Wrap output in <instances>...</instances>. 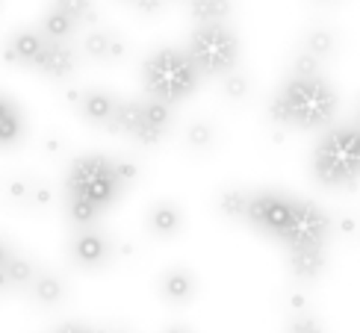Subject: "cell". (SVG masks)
<instances>
[{
    "label": "cell",
    "mask_w": 360,
    "mask_h": 333,
    "mask_svg": "<svg viewBox=\"0 0 360 333\" xmlns=\"http://www.w3.org/2000/svg\"><path fill=\"white\" fill-rule=\"evenodd\" d=\"M80 53L89 56L92 63H122L127 56V41L122 33H115V30H107V27H95L89 30L80 41Z\"/></svg>",
    "instance_id": "obj_12"
},
{
    "label": "cell",
    "mask_w": 360,
    "mask_h": 333,
    "mask_svg": "<svg viewBox=\"0 0 360 333\" xmlns=\"http://www.w3.org/2000/svg\"><path fill=\"white\" fill-rule=\"evenodd\" d=\"M290 77H322V63L313 59L307 51L298 48L295 56H292V74Z\"/></svg>",
    "instance_id": "obj_31"
},
{
    "label": "cell",
    "mask_w": 360,
    "mask_h": 333,
    "mask_svg": "<svg viewBox=\"0 0 360 333\" xmlns=\"http://www.w3.org/2000/svg\"><path fill=\"white\" fill-rule=\"evenodd\" d=\"M145 227H148V233L157 239H174L184 233V209L169 198L154 201L145 213Z\"/></svg>",
    "instance_id": "obj_15"
},
{
    "label": "cell",
    "mask_w": 360,
    "mask_h": 333,
    "mask_svg": "<svg viewBox=\"0 0 360 333\" xmlns=\"http://www.w3.org/2000/svg\"><path fill=\"white\" fill-rule=\"evenodd\" d=\"M340 98L325 77H287L269 100V121L292 130H325L334 121Z\"/></svg>",
    "instance_id": "obj_1"
},
{
    "label": "cell",
    "mask_w": 360,
    "mask_h": 333,
    "mask_svg": "<svg viewBox=\"0 0 360 333\" xmlns=\"http://www.w3.org/2000/svg\"><path fill=\"white\" fill-rule=\"evenodd\" d=\"M198 77H224L239 65V36L228 24H198L184 48Z\"/></svg>",
    "instance_id": "obj_5"
},
{
    "label": "cell",
    "mask_w": 360,
    "mask_h": 333,
    "mask_svg": "<svg viewBox=\"0 0 360 333\" xmlns=\"http://www.w3.org/2000/svg\"><path fill=\"white\" fill-rule=\"evenodd\" d=\"M63 192L80 195V198H86L89 204H95L98 209L107 213L124 195V186L115 180L112 162L107 154H83L71 159Z\"/></svg>",
    "instance_id": "obj_6"
},
{
    "label": "cell",
    "mask_w": 360,
    "mask_h": 333,
    "mask_svg": "<svg viewBox=\"0 0 360 333\" xmlns=\"http://www.w3.org/2000/svg\"><path fill=\"white\" fill-rule=\"evenodd\" d=\"M0 195L12 209H48L53 204V189L33 174H6L0 180Z\"/></svg>",
    "instance_id": "obj_10"
},
{
    "label": "cell",
    "mask_w": 360,
    "mask_h": 333,
    "mask_svg": "<svg viewBox=\"0 0 360 333\" xmlns=\"http://www.w3.org/2000/svg\"><path fill=\"white\" fill-rule=\"evenodd\" d=\"M245 224H251L257 233H266L272 239H283L292 221V195L278 192V189H257L248 192V207H245Z\"/></svg>",
    "instance_id": "obj_8"
},
{
    "label": "cell",
    "mask_w": 360,
    "mask_h": 333,
    "mask_svg": "<svg viewBox=\"0 0 360 333\" xmlns=\"http://www.w3.org/2000/svg\"><path fill=\"white\" fill-rule=\"evenodd\" d=\"M248 207V189L243 186H224L216 195V213L228 221H243Z\"/></svg>",
    "instance_id": "obj_24"
},
{
    "label": "cell",
    "mask_w": 360,
    "mask_h": 333,
    "mask_svg": "<svg viewBox=\"0 0 360 333\" xmlns=\"http://www.w3.org/2000/svg\"><path fill=\"white\" fill-rule=\"evenodd\" d=\"M142 86L151 100L174 107L195 95L201 77L186 59L184 48H160L142 63Z\"/></svg>",
    "instance_id": "obj_3"
},
{
    "label": "cell",
    "mask_w": 360,
    "mask_h": 333,
    "mask_svg": "<svg viewBox=\"0 0 360 333\" xmlns=\"http://www.w3.org/2000/svg\"><path fill=\"white\" fill-rule=\"evenodd\" d=\"M77 30H80V27L74 24L68 15L59 12L56 6H51L48 12L41 15V21H39V33L48 39V41H59V44H63V41H71L74 36H77Z\"/></svg>",
    "instance_id": "obj_21"
},
{
    "label": "cell",
    "mask_w": 360,
    "mask_h": 333,
    "mask_svg": "<svg viewBox=\"0 0 360 333\" xmlns=\"http://www.w3.org/2000/svg\"><path fill=\"white\" fill-rule=\"evenodd\" d=\"M219 92L224 100H231V103H239V100H245L251 95V77L245 71H228L224 77H219Z\"/></svg>",
    "instance_id": "obj_27"
},
{
    "label": "cell",
    "mask_w": 360,
    "mask_h": 333,
    "mask_svg": "<svg viewBox=\"0 0 360 333\" xmlns=\"http://www.w3.org/2000/svg\"><path fill=\"white\" fill-rule=\"evenodd\" d=\"M101 333H130L127 327H118V325H112V327H101Z\"/></svg>",
    "instance_id": "obj_38"
},
{
    "label": "cell",
    "mask_w": 360,
    "mask_h": 333,
    "mask_svg": "<svg viewBox=\"0 0 360 333\" xmlns=\"http://www.w3.org/2000/svg\"><path fill=\"white\" fill-rule=\"evenodd\" d=\"M63 148H65V145L59 142V139H53V136L48 139V150H51V154H59V150H63Z\"/></svg>",
    "instance_id": "obj_35"
},
{
    "label": "cell",
    "mask_w": 360,
    "mask_h": 333,
    "mask_svg": "<svg viewBox=\"0 0 360 333\" xmlns=\"http://www.w3.org/2000/svg\"><path fill=\"white\" fill-rule=\"evenodd\" d=\"M36 271H39V266L30 260V256H24L21 251H15L6 260V266H4V275L9 280V292H24L30 286V280L36 278Z\"/></svg>",
    "instance_id": "obj_23"
},
{
    "label": "cell",
    "mask_w": 360,
    "mask_h": 333,
    "mask_svg": "<svg viewBox=\"0 0 360 333\" xmlns=\"http://www.w3.org/2000/svg\"><path fill=\"white\" fill-rule=\"evenodd\" d=\"M124 4H130V0H124Z\"/></svg>",
    "instance_id": "obj_41"
},
{
    "label": "cell",
    "mask_w": 360,
    "mask_h": 333,
    "mask_svg": "<svg viewBox=\"0 0 360 333\" xmlns=\"http://www.w3.org/2000/svg\"><path fill=\"white\" fill-rule=\"evenodd\" d=\"M186 9L195 24H228L233 0H186Z\"/></svg>",
    "instance_id": "obj_19"
},
{
    "label": "cell",
    "mask_w": 360,
    "mask_h": 333,
    "mask_svg": "<svg viewBox=\"0 0 360 333\" xmlns=\"http://www.w3.org/2000/svg\"><path fill=\"white\" fill-rule=\"evenodd\" d=\"M112 162V171H115V180L124 186V192L130 186H136L139 183V177H142V165L133 159V157H110Z\"/></svg>",
    "instance_id": "obj_29"
},
{
    "label": "cell",
    "mask_w": 360,
    "mask_h": 333,
    "mask_svg": "<svg viewBox=\"0 0 360 333\" xmlns=\"http://www.w3.org/2000/svg\"><path fill=\"white\" fill-rule=\"evenodd\" d=\"M115 254V242L101 233L98 227H83V230H74L71 239H68V260L77 266V268H86V271H98L103 268Z\"/></svg>",
    "instance_id": "obj_9"
},
{
    "label": "cell",
    "mask_w": 360,
    "mask_h": 333,
    "mask_svg": "<svg viewBox=\"0 0 360 333\" xmlns=\"http://www.w3.org/2000/svg\"><path fill=\"white\" fill-rule=\"evenodd\" d=\"M53 6L68 15L74 24H98V6L95 0H53Z\"/></svg>",
    "instance_id": "obj_28"
},
{
    "label": "cell",
    "mask_w": 360,
    "mask_h": 333,
    "mask_svg": "<svg viewBox=\"0 0 360 333\" xmlns=\"http://www.w3.org/2000/svg\"><path fill=\"white\" fill-rule=\"evenodd\" d=\"M0 4H4V0H0Z\"/></svg>",
    "instance_id": "obj_42"
},
{
    "label": "cell",
    "mask_w": 360,
    "mask_h": 333,
    "mask_svg": "<svg viewBox=\"0 0 360 333\" xmlns=\"http://www.w3.org/2000/svg\"><path fill=\"white\" fill-rule=\"evenodd\" d=\"M334 233V218L310 198H292V221L281 245L287 251H325Z\"/></svg>",
    "instance_id": "obj_7"
},
{
    "label": "cell",
    "mask_w": 360,
    "mask_h": 333,
    "mask_svg": "<svg viewBox=\"0 0 360 333\" xmlns=\"http://www.w3.org/2000/svg\"><path fill=\"white\" fill-rule=\"evenodd\" d=\"M51 333H101V327L86 325V322H63L59 327H53Z\"/></svg>",
    "instance_id": "obj_33"
},
{
    "label": "cell",
    "mask_w": 360,
    "mask_h": 333,
    "mask_svg": "<svg viewBox=\"0 0 360 333\" xmlns=\"http://www.w3.org/2000/svg\"><path fill=\"white\" fill-rule=\"evenodd\" d=\"M130 4H133V9H136L139 15H145V18H154V15L166 12L169 0H130Z\"/></svg>",
    "instance_id": "obj_32"
},
{
    "label": "cell",
    "mask_w": 360,
    "mask_h": 333,
    "mask_svg": "<svg viewBox=\"0 0 360 333\" xmlns=\"http://www.w3.org/2000/svg\"><path fill=\"white\" fill-rule=\"evenodd\" d=\"M44 44H48V39H44L39 33V27H21L15 30V33L6 39L4 44V59L9 65H18V68H33L36 59L41 56Z\"/></svg>",
    "instance_id": "obj_14"
},
{
    "label": "cell",
    "mask_w": 360,
    "mask_h": 333,
    "mask_svg": "<svg viewBox=\"0 0 360 333\" xmlns=\"http://www.w3.org/2000/svg\"><path fill=\"white\" fill-rule=\"evenodd\" d=\"M287 266H290V275L298 283H313L322 278V271L328 266V254L325 251H287Z\"/></svg>",
    "instance_id": "obj_18"
},
{
    "label": "cell",
    "mask_w": 360,
    "mask_h": 333,
    "mask_svg": "<svg viewBox=\"0 0 360 333\" xmlns=\"http://www.w3.org/2000/svg\"><path fill=\"white\" fill-rule=\"evenodd\" d=\"M21 136H24V115L6 95H0V148L18 145Z\"/></svg>",
    "instance_id": "obj_20"
},
{
    "label": "cell",
    "mask_w": 360,
    "mask_h": 333,
    "mask_svg": "<svg viewBox=\"0 0 360 333\" xmlns=\"http://www.w3.org/2000/svg\"><path fill=\"white\" fill-rule=\"evenodd\" d=\"M6 292H9V280L4 275V268H0V295H6Z\"/></svg>",
    "instance_id": "obj_37"
},
{
    "label": "cell",
    "mask_w": 360,
    "mask_h": 333,
    "mask_svg": "<svg viewBox=\"0 0 360 333\" xmlns=\"http://www.w3.org/2000/svg\"><path fill=\"white\" fill-rule=\"evenodd\" d=\"M172 107L151 98H127L122 100L118 98L115 103V112L110 118V124L103 130L118 133L124 139L136 142L142 148H154L166 139V133L172 127Z\"/></svg>",
    "instance_id": "obj_4"
},
{
    "label": "cell",
    "mask_w": 360,
    "mask_h": 333,
    "mask_svg": "<svg viewBox=\"0 0 360 333\" xmlns=\"http://www.w3.org/2000/svg\"><path fill=\"white\" fill-rule=\"evenodd\" d=\"M283 333H325V325L310 310L307 313H292L287 319V325H283Z\"/></svg>",
    "instance_id": "obj_30"
},
{
    "label": "cell",
    "mask_w": 360,
    "mask_h": 333,
    "mask_svg": "<svg viewBox=\"0 0 360 333\" xmlns=\"http://www.w3.org/2000/svg\"><path fill=\"white\" fill-rule=\"evenodd\" d=\"M337 36H334V30H328V27H313L304 33L302 39V51H307L313 59H319V63H325V59H331L337 53Z\"/></svg>",
    "instance_id": "obj_25"
},
{
    "label": "cell",
    "mask_w": 360,
    "mask_h": 333,
    "mask_svg": "<svg viewBox=\"0 0 360 333\" xmlns=\"http://www.w3.org/2000/svg\"><path fill=\"white\" fill-rule=\"evenodd\" d=\"M340 227H342V230H346V233H354V221H352V218H349V221L342 218V221H340Z\"/></svg>",
    "instance_id": "obj_39"
},
{
    "label": "cell",
    "mask_w": 360,
    "mask_h": 333,
    "mask_svg": "<svg viewBox=\"0 0 360 333\" xmlns=\"http://www.w3.org/2000/svg\"><path fill=\"white\" fill-rule=\"evenodd\" d=\"M24 295L33 301L36 307H44V310H53L59 304H65L68 298V286L65 280L56 275V271H48V268H39L36 278L30 280V286L24 289Z\"/></svg>",
    "instance_id": "obj_16"
},
{
    "label": "cell",
    "mask_w": 360,
    "mask_h": 333,
    "mask_svg": "<svg viewBox=\"0 0 360 333\" xmlns=\"http://www.w3.org/2000/svg\"><path fill=\"white\" fill-rule=\"evenodd\" d=\"M33 68L48 80H68L71 74L80 68V51L74 48L71 41H63V44L48 41Z\"/></svg>",
    "instance_id": "obj_11"
},
{
    "label": "cell",
    "mask_w": 360,
    "mask_h": 333,
    "mask_svg": "<svg viewBox=\"0 0 360 333\" xmlns=\"http://www.w3.org/2000/svg\"><path fill=\"white\" fill-rule=\"evenodd\" d=\"M15 254V248H12V242L4 236V233H0V268H4L6 266V260H9V256Z\"/></svg>",
    "instance_id": "obj_34"
},
{
    "label": "cell",
    "mask_w": 360,
    "mask_h": 333,
    "mask_svg": "<svg viewBox=\"0 0 360 333\" xmlns=\"http://www.w3.org/2000/svg\"><path fill=\"white\" fill-rule=\"evenodd\" d=\"M216 142H219V130L213 127V121L195 118L184 130V145L189 150H195V154H207V150H213Z\"/></svg>",
    "instance_id": "obj_22"
},
{
    "label": "cell",
    "mask_w": 360,
    "mask_h": 333,
    "mask_svg": "<svg viewBox=\"0 0 360 333\" xmlns=\"http://www.w3.org/2000/svg\"><path fill=\"white\" fill-rule=\"evenodd\" d=\"M313 4H322V6H328V4H334V0H313Z\"/></svg>",
    "instance_id": "obj_40"
},
{
    "label": "cell",
    "mask_w": 360,
    "mask_h": 333,
    "mask_svg": "<svg viewBox=\"0 0 360 333\" xmlns=\"http://www.w3.org/2000/svg\"><path fill=\"white\" fill-rule=\"evenodd\" d=\"M115 103H118V98L112 92L95 86V89H86V92L77 95V112H80V118L86 121V124L107 127L112 112H115Z\"/></svg>",
    "instance_id": "obj_17"
},
{
    "label": "cell",
    "mask_w": 360,
    "mask_h": 333,
    "mask_svg": "<svg viewBox=\"0 0 360 333\" xmlns=\"http://www.w3.org/2000/svg\"><path fill=\"white\" fill-rule=\"evenodd\" d=\"M157 295L172 307H186L198 295V278L186 266H172L157 278Z\"/></svg>",
    "instance_id": "obj_13"
},
{
    "label": "cell",
    "mask_w": 360,
    "mask_h": 333,
    "mask_svg": "<svg viewBox=\"0 0 360 333\" xmlns=\"http://www.w3.org/2000/svg\"><path fill=\"white\" fill-rule=\"evenodd\" d=\"M65 216L74 224V230H83V227H98L103 209H98L95 204H89L80 195H68L65 192Z\"/></svg>",
    "instance_id": "obj_26"
},
{
    "label": "cell",
    "mask_w": 360,
    "mask_h": 333,
    "mask_svg": "<svg viewBox=\"0 0 360 333\" xmlns=\"http://www.w3.org/2000/svg\"><path fill=\"white\" fill-rule=\"evenodd\" d=\"M310 171L313 180L325 189H354L360 174V139L354 121L325 130L313 148Z\"/></svg>",
    "instance_id": "obj_2"
},
{
    "label": "cell",
    "mask_w": 360,
    "mask_h": 333,
    "mask_svg": "<svg viewBox=\"0 0 360 333\" xmlns=\"http://www.w3.org/2000/svg\"><path fill=\"white\" fill-rule=\"evenodd\" d=\"M162 333H192V330H189L186 325H172V327H166Z\"/></svg>",
    "instance_id": "obj_36"
}]
</instances>
